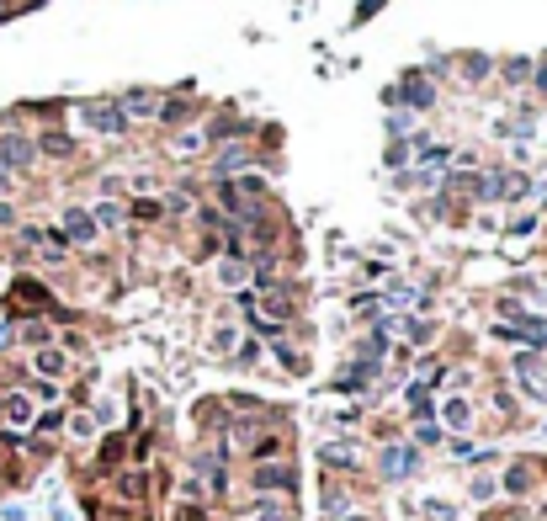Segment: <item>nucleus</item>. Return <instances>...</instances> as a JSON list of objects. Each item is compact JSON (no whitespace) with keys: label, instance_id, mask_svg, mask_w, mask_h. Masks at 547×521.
Listing matches in <instances>:
<instances>
[{"label":"nucleus","instance_id":"obj_1","mask_svg":"<svg viewBox=\"0 0 547 521\" xmlns=\"http://www.w3.org/2000/svg\"><path fill=\"white\" fill-rule=\"evenodd\" d=\"M287 484H292V473H287V468H261V473H255V489H287Z\"/></svg>","mask_w":547,"mask_h":521},{"label":"nucleus","instance_id":"obj_2","mask_svg":"<svg viewBox=\"0 0 547 521\" xmlns=\"http://www.w3.org/2000/svg\"><path fill=\"white\" fill-rule=\"evenodd\" d=\"M0 160H6V165H27V160H32V144H22V139H6Z\"/></svg>","mask_w":547,"mask_h":521},{"label":"nucleus","instance_id":"obj_3","mask_svg":"<svg viewBox=\"0 0 547 521\" xmlns=\"http://www.w3.org/2000/svg\"><path fill=\"white\" fill-rule=\"evenodd\" d=\"M91 122H96V128H112V134H117V128H122V112H117V107H91Z\"/></svg>","mask_w":547,"mask_h":521},{"label":"nucleus","instance_id":"obj_4","mask_svg":"<svg viewBox=\"0 0 547 521\" xmlns=\"http://www.w3.org/2000/svg\"><path fill=\"white\" fill-rule=\"evenodd\" d=\"M16 303H37V309H48V292L37 288V282H16Z\"/></svg>","mask_w":547,"mask_h":521},{"label":"nucleus","instance_id":"obj_5","mask_svg":"<svg viewBox=\"0 0 547 521\" xmlns=\"http://www.w3.org/2000/svg\"><path fill=\"white\" fill-rule=\"evenodd\" d=\"M6 415H11L16 425H27V420H32V404H27L22 394H11V399H6Z\"/></svg>","mask_w":547,"mask_h":521},{"label":"nucleus","instance_id":"obj_6","mask_svg":"<svg viewBox=\"0 0 547 521\" xmlns=\"http://www.w3.org/2000/svg\"><path fill=\"white\" fill-rule=\"evenodd\" d=\"M37 373L59 378V373H64V356H59V352H43V356H37Z\"/></svg>","mask_w":547,"mask_h":521},{"label":"nucleus","instance_id":"obj_7","mask_svg":"<svg viewBox=\"0 0 547 521\" xmlns=\"http://www.w3.org/2000/svg\"><path fill=\"white\" fill-rule=\"evenodd\" d=\"M70 234H75V240H91V234H96V224L85 219V213H70Z\"/></svg>","mask_w":547,"mask_h":521},{"label":"nucleus","instance_id":"obj_8","mask_svg":"<svg viewBox=\"0 0 547 521\" xmlns=\"http://www.w3.org/2000/svg\"><path fill=\"white\" fill-rule=\"evenodd\" d=\"M446 420H452V425H468V404L452 399V404H446Z\"/></svg>","mask_w":547,"mask_h":521},{"label":"nucleus","instance_id":"obj_9","mask_svg":"<svg viewBox=\"0 0 547 521\" xmlns=\"http://www.w3.org/2000/svg\"><path fill=\"white\" fill-rule=\"evenodd\" d=\"M122 495H128V500L143 495V479H139V473H128V479H122Z\"/></svg>","mask_w":547,"mask_h":521},{"label":"nucleus","instance_id":"obj_10","mask_svg":"<svg viewBox=\"0 0 547 521\" xmlns=\"http://www.w3.org/2000/svg\"><path fill=\"white\" fill-rule=\"evenodd\" d=\"M409 101H415V107H425V101H430V85L415 80V85H409Z\"/></svg>","mask_w":547,"mask_h":521},{"label":"nucleus","instance_id":"obj_11","mask_svg":"<svg viewBox=\"0 0 547 521\" xmlns=\"http://www.w3.org/2000/svg\"><path fill=\"white\" fill-rule=\"evenodd\" d=\"M176 521H202V510H191V506H181V510H176Z\"/></svg>","mask_w":547,"mask_h":521},{"label":"nucleus","instance_id":"obj_12","mask_svg":"<svg viewBox=\"0 0 547 521\" xmlns=\"http://www.w3.org/2000/svg\"><path fill=\"white\" fill-rule=\"evenodd\" d=\"M255 521H287V516H282V510H261Z\"/></svg>","mask_w":547,"mask_h":521},{"label":"nucleus","instance_id":"obj_13","mask_svg":"<svg viewBox=\"0 0 547 521\" xmlns=\"http://www.w3.org/2000/svg\"><path fill=\"white\" fill-rule=\"evenodd\" d=\"M0 224H11V207H6V202H0Z\"/></svg>","mask_w":547,"mask_h":521},{"label":"nucleus","instance_id":"obj_14","mask_svg":"<svg viewBox=\"0 0 547 521\" xmlns=\"http://www.w3.org/2000/svg\"><path fill=\"white\" fill-rule=\"evenodd\" d=\"M345 521H361V516H345Z\"/></svg>","mask_w":547,"mask_h":521}]
</instances>
